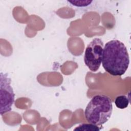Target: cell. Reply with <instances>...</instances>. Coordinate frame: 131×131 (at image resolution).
<instances>
[{"mask_svg": "<svg viewBox=\"0 0 131 131\" xmlns=\"http://www.w3.org/2000/svg\"><path fill=\"white\" fill-rule=\"evenodd\" d=\"M104 70L113 76H121L127 71L129 57L126 47L119 40H111L104 45L102 62Z\"/></svg>", "mask_w": 131, "mask_h": 131, "instance_id": "obj_1", "label": "cell"}, {"mask_svg": "<svg viewBox=\"0 0 131 131\" xmlns=\"http://www.w3.org/2000/svg\"><path fill=\"white\" fill-rule=\"evenodd\" d=\"M113 112L111 99L103 95H97L92 97L84 111L85 118L89 123L102 125L110 118Z\"/></svg>", "mask_w": 131, "mask_h": 131, "instance_id": "obj_2", "label": "cell"}, {"mask_svg": "<svg viewBox=\"0 0 131 131\" xmlns=\"http://www.w3.org/2000/svg\"><path fill=\"white\" fill-rule=\"evenodd\" d=\"M103 43L99 38L93 39L87 46L84 56L85 64L90 71L96 72L102 62Z\"/></svg>", "mask_w": 131, "mask_h": 131, "instance_id": "obj_3", "label": "cell"}, {"mask_svg": "<svg viewBox=\"0 0 131 131\" xmlns=\"http://www.w3.org/2000/svg\"><path fill=\"white\" fill-rule=\"evenodd\" d=\"M11 78L7 73L0 74V97L1 115L9 112L14 102L15 94L11 86Z\"/></svg>", "mask_w": 131, "mask_h": 131, "instance_id": "obj_4", "label": "cell"}, {"mask_svg": "<svg viewBox=\"0 0 131 131\" xmlns=\"http://www.w3.org/2000/svg\"><path fill=\"white\" fill-rule=\"evenodd\" d=\"M129 103L128 98L125 95H119L115 100V104L117 107L120 109L126 108Z\"/></svg>", "mask_w": 131, "mask_h": 131, "instance_id": "obj_5", "label": "cell"}, {"mask_svg": "<svg viewBox=\"0 0 131 131\" xmlns=\"http://www.w3.org/2000/svg\"><path fill=\"white\" fill-rule=\"evenodd\" d=\"M101 129L98 125L92 123H83L77 126L74 130L76 131H99Z\"/></svg>", "mask_w": 131, "mask_h": 131, "instance_id": "obj_6", "label": "cell"}, {"mask_svg": "<svg viewBox=\"0 0 131 131\" xmlns=\"http://www.w3.org/2000/svg\"><path fill=\"white\" fill-rule=\"evenodd\" d=\"M68 2L76 7L87 6L92 2L91 1H68Z\"/></svg>", "mask_w": 131, "mask_h": 131, "instance_id": "obj_7", "label": "cell"}]
</instances>
